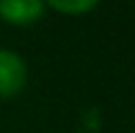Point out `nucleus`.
Listing matches in <instances>:
<instances>
[{
	"instance_id": "nucleus-2",
	"label": "nucleus",
	"mask_w": 135,
	"mask_h": 133,
	"mask_svg": "<svg viewBox=\"0 0 135 133\" xmlns=\"http://www.w3.org/2000/svg\"><path fill=\"white\" fill-rule=\"evenodd\" d=\"M44 13V0H0V18L11 25H31Z\"/></svg>"
},
{
	"instance_id": "nucleus-3",
	"label": "nucleus",
	"mask_w": 135,
	"mask_h": 133,
	"mask_svg": "<svg viewBox=\"0 0 135 133\" xmlns=\"http://www.w3.org/2000/svg\"><path fill=\"white\" fill-rule=\"evenodd\" d=\"M100 0H47V4L60 13H69V16H80L86 11L95 9Z\"/></svg>"
},
{
	"instance_id": "nucleus-1",
	"label": "nucleus",
	"mask_w": 135,
	"mask_h": 133,
	"mask_svg": "<svg viewBox=\"0 0 135 133\" xmlns=\"http://www.w3.org/2000/svg\"><path fill=\"white\" fill-rule=\"evenodd\" d=\"M27 84V64L16 51L0 49V98H13Z\"/></svg>"
}]
</instances>
